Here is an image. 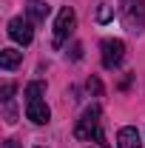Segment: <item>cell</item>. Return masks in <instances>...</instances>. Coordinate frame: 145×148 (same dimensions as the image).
Instances as JSON below:
<instances>
[{
  "label": "cell",
  "mask_w": 145,
  "mask_h": 148,
  "mask_svg": "<svg viewBox=\"0 0 145 148\" xmlns=\"http://www.w3.org/2000/svg\"><path fill=\"white\" fill-rule=\"evenodd\" d=\"M74 134H77V140H97L100 145L105 148V137H103V128H100V108L97 106H91V108L83 111Z\"/></svg>",
  "instance_id": "1"
},
{
  "label": "cell",
  "mask_w": 145,
  "mask_h": 148,
  "mask_svg": "<svg viewBox=\"0 0 145 148\" xmlns=\"http://www.w3.org/2000/svg\"><path fill=\"white\" fill-rule=\"evenodd\" d=\"M122 23L134 34L142 32L145 29V0H122Z\"/></svg>",
  "instance_id": "2"
},
{
  "label": "cell",
  "mask_w": 145,
  "mask_h": 148,
  "mask_svg": "<svg viewBox=\"0 0 145 148\" xmlns=\"http://www.w3.org/2000/svg\"><path fill=\"white\" fill-rule=\"evenodd\" d=\"M74 23H77L74 9L71 6H63L60 14H57V20H54V49H60V46L66 43V37L74 32Z\"/></svg>",
  "instance_id": "3"
},
{
  "label": "cell",
  "mask_w": 145,
  "mask_h": 148,
  "mask_svg": "<svg viewBox=\"0 0 145 148\" xmlns=\"http://www.w3.org/2000/svg\"><path fill=\"white\" fill-rule=\"evenodd\" d=\"M103 66L105 69H117L125 60V43L122 40H103Z\"/></svg>",
  "instance_id": "4"
},
{
  "label": "cell",
  "mask_w": 145,
  "mask_h": 148,
  "mask_svg": "<svg viewBox=\"0 0 145 148\" xmlns=\"http://www.w3.org/2000/svg\"><path fill=\"white\" fill-rule=\"evenodd\" d=\"M9 37L20 43V46H29L31 37H34V29H31V20H23V17H12L9 20Z\"/></svg>",
  "instance_id": "5"
},
{
  "label": "cell",
  "mask_w": 145,
  "mask_h": 148,
  "mask_svg": "<svg viewBox=\"0 0 145 148\" xmlns=\"http://www.w3.org/2000/svg\"><path fill=\"white\" fill-rule=\"evenodd\" d=\"M26 117L31 123H37V125H43V123H49L51 111H49V106L43 100H31V103H26Z\"/></svg>",
  "instance_id": "6"
},
{
  "label": "cell",
  "mask_w": 145,
  "mask_h": 148,
  "mask_svg": "<svg viewBox=\"0 0 145 148\" xmlns=\"http://www.w3.org/2000/svg\"><path fill=\"white\" fill-rule=\"evenodd\" d=\"M117 143H120V148H142L140 131L134 128V125H122V128L117 131Z\"/></svg>",
  "instance_id": "7"
},
{
  "label": "cell",
  "mask_w": 145,
  "mask_h": 148,
  "mask_svg": "<svg viewBox=\"0 0 145 148\" xmlns=\"http://www.w3.org/2000/svg\"><path fill=\"white\" fill-rule=\"evenodd\" d=\"M26 12H29V20H31V23H43V20L49 17L51 6H49V3H43V0H29Z\"/></svg>",
  "instance_id": "8"
},
{
  "label": "cell",
  "mask_w": 145,
  "mask_h": 148,
  "mask_svg": "<svg viewBox=\"0 0 145 148\" xmlns=\"http://www.w3.org/2000/svg\"><path fill=\"white\" fill-rule=\"evenodd\" d=\"M20 63H23V51H17V49H3V51H0V69H3V71L17 69Z\"/></svg>",
  "instance_id": "9"
},
{
  "label": "cell",
  "mask_w": 145,
  "mask_h": 148,
  "mask_svg": "<svg viewBox=\"0 0 145 148\" xmlns=\"http://www.w3.org/2000/svg\"><path fill=\"white\" fill-rule=\"evenodd\" d=\"M43 94H46V83H29V86H26V103L40 100Z\"/></svg>",
  "instance_id": "10"
},
{
  "label": "cell",
  "mask_w": 145,
  "mask_h": 148,
  "mask_svg": "<svg viewBox=\"0 0 145 148\" xmlns=\"http://www.w3.org/2000/svg\"><path fill=\"white\" fill-rule=\"evenodd\" d=\"M111 17H114V12H111V6H108V3H103V6L97 9V20H100V23H108Z\"/></svg>",
  "instance_id": "11"
},
{
  "label": "cell",
  "mask_w": 145,
  "mask_h": 148,
  "mask_svg": "<svg viewBox=\"0 0 145 148\" xmlns=\"http://www.w3.org/2000/svg\"><path fill=\"white\" fill-rule=\"evenodd\" d=\"M0 94H3L0 100H3V103H9V100H12V94H14V83H3V88H0Z\"/></svg>",
  "instance_id": "12"
},
{
  "label": "cell",
  "mask_w": 145,
  "mask_h": 148,
  "mask_svg": "<svg viewBox=\"0 0 145 148\" xmlns=\"http://www.w3.org/2000/svg\"><path fill=\"white\" fill-rule=\"evenodd\" d=\"M88 88H94V91H97V94L103 91V86H100V80H88Z\"/></svg>",
  "instance_id": "13"
},
{
  "label": "cell",
  "mask_w": 145,
  "mask_h": 148,
  "mask_svg": "<svg viewBox=\"0 0 145 148\" xmlns=\"http://www.w3.org/2000/svg\"><path fill=\"white\" fill-rule=\"evenodd\" d=\"M0 148H20V143H17V140H6Z\"/></svg>",
  "instance_id": "14"
},
{
  "label": "cell",
  "mask_w": 145,
  "mask_h": 148,
  "mask_svg": "<svg viewBox=\"0 0 145 148\" xmlns=\"http://www.w3.org/2000/svg\"><path fill=\"white\" fill-rule=\"evenodd\" d=\"M34 148H43V145H34Z\"/></svg>",
  "instance_id": "15"
}]
</instances>
